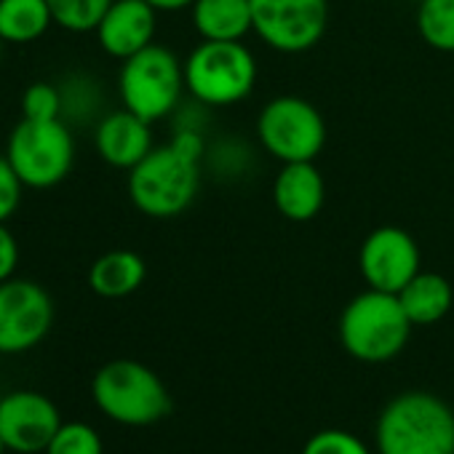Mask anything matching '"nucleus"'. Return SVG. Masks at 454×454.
Wrapping results in <instances>:
<instances>
[{
    "instance_id": "423d86ee",
    "label": "nucleus",
    "mask_w": 454,
    "mask_h": 454,
    "mask_svg": "<svg viewBox=\"0 0 454 454\" xmlns=\"http://www.w3.org/2000/svg\"><path fill=\"white\" fill-rule=\"evenodd\" d=\"M184 91V62L158 43H150L139 54L123 59L118 73L123 107L150 123L174 115Z\"/></svg>"
},
{
    "instance_id": "6ab92c4d",
    "label": "nucleus",
    "mask_w": 454,
    "mask_h": 454,
    "mask_svg": "<svg viewBox=\"0 0 454 454\" xmlns=\"http://www.w3.org/2000/svg\"><path fill=\"white\" fill-rule=\"evenodd\" d=\"M54 25L49 0H0V41L33 43Z\"/></svg>"
},
{
    "instance_id": "f8f14e48",
    "label": "nucleus",
    "mask_w": 454,
    "mask_h": 454,
    "mask_svg": "<svg viewBox=\"0 0 454 454\" xmlns=\"http://www.w3.org/2000/svg\"><path fill=\"white\" fill-rule=\"evenodd\" d=\"M59 427L62 414L57 403L38 390H14L0 398V438L9 451H46Z\"/></svg>"
},
{
    "instance_id": "20e7f679",
    "label": "nucleus",
    "mask_w": 454,
    "mask_h": 454,
    "mask_svg": "<svg viewBox=\"0 0 454 454\" xmlns=\"http://www.w3.org/2000/svg\"><path fill=\"white\" fill-rule=\"evenodd\" d=\"M91 395L105 417L129 427L155 425L171 411V395L163 380L131 358L105 364L91 380Z\"/></svg>"
},
{
    "instance_id": "a211bd4d",
    "label": "nucleus",
    "mask_w": 454,
    "mask_h": 454,
    "mask_svg": "<svg viewBox=\"0 0 454 454\" xmlns=\"http://www.w3.org/2000/svg\"><path fill=\"white\" fill-rule=\"evenodd\" d=\"M398 302L406 318L411 321V326H433L441 318H446V313L451 310L454 292H451V284L441 273L419 270L398 292Z\"/></svg>"
},
{
    "instance_id": "f3484780",
    "label": "nucleus",
    "mask_w": 454,
    "mask_h": 454,
    "mask_svg": "<svg viewBox=\"0 0 454 454\" xmlns=\"http://www.w3.org/2000/svg\"><path fill=\"white\" fill-rule=\"evenodd\" d=\"M147 278L145 260L131 249H113L89 268V286L102 300H123L134 294Z\"/></svg>"
},
{
    "instance_id": "412c9836",
    "label": "nucleus",
    "mask_w": 454,
    "mask_h": 454,
    "mask_svg": "<svg viewBox=\"0 0 454 454\" xmlns=\"http://www.w3.org/2000/svg\"><path fill=\"white\" fill-rule=\"evenodd\" d=\"M113 0H49L54 25L67 33H94Z\"/></svg>"
},
{
    "instance_id": "4468645a",
    "label": "nucleus",
    "mask_w": 454,
    "mask_h": 454,
    "mask_svg": "<svg viewBox=\"0 0 454 454\" xmlns=\"http://www.w3.org/2000/svg\"><path fill=\"white\" fill-rule=\"evenodd\" d=\"M150 126H153L150 121L139 118L126 107L113 110L97 123L94 147L107 166L131 171L155 147Z\"/></svg>"
},
{
    "instance_id": "4be33fe9",
    "label": "nucleus",
    "mask_w": 454,
    "mask_h": 454,
    "mask_svg": "<svg viewBox=\"0 0 454 454\" xmlns=\"http://www.w3.org/2000/svg\"><path fill=\"white\" fill-rule=\"evenodd\" d=\"M22 115L27 121H59L65 115L62 89L49 81H35L22 94Z\"/></svg>"
},
{
    "instance_id": "393cba45",
    "label": "nucleus",
    "mask_w": 454,
    "mask_h": 454,
    "mask_svg": "<svg viewBox=\"0 0 454 454\" xmlns=\"http://www.w3.org/2000/svg\"><path fill=\"white\" fill-rule=\"evenodd\" d=\"M22 190L25 182L14 171L12 160L6 155H0V222H9L17 214L22 203Z\"/></svg>"
},
{
    "instance_id": "f03ea898",
    "label": "nucleus",
    "mask_w": 454,
    "mask_h": 454,
    "mask_svg": "<svg viewBox=\"0 0 454 454\" xmlns=\"http://www.w3.org/2000/svg\"><path fill=\"white\" fill-rule=\"evenodd\" d=\"M257 57L244 41H200L184 59V89L203 107H233L257 86Z\"/></svg>"
},
{
    "instance_id": "0eeeda50",
    "label": "nucleus",
    "mask_w": 454,
    "mask_h": 454,
    "mask_svg": "<svg viewBox=\"0 0 454 454\" xmlns=\"http://www.w3.org/2000/svg\"><path fill=\"white\" fill-rule=\"evenodd\" d=\"M6 158L14 171L33 190H49L67 179L75 163V139L67 123L59 121H27L14 126Z\"/></svg>"
},
{
    "instance_id": "9b49d317",
    "label": "nucleus",
    "mask_w": 454,
    "mask_h": 454,
    "mask_svg": "<svg viewBox=\"0 0 454 454\" xmlns=\"http://www.w3.org/2000/svg\"><path fill=\"white\" fill-rule=\"evenodd\" d=\"M419 247L403 227L382 224L358 249V270L369 289L398 294L419 273Z\"/></svg>"
},
{
    "instance_id": "ddd939ff",
    "label": "nucleus",
    "mask_w": 454,
    "mask_h": 454,
    "mask_svg": "<svg viewBox=\"0 0 454 454\" xmlns=\"http://www.w3.org/2000/svg\"><path fill=\"white\" fill-rule=\"evenodd\" d=\"M158 30V12L147 0H113L97 25V41L105 54L115 59H129L147 49Z\"/></svg>"
},
{
    "instance_id": "a878e982",
    "label": "nucleus",
    "mask_w": 454,
    "mask_h": 454,
    "mask_svg": "<svg viewBox=\"0 0 454 454\" xmlns=\"http://www.w3.org/2000/svg\"><path fill=\"white\" fill-rule=\"evenodd\" d=\"M20 265V244L6 222H0V284L14 278Z\"/></svg>"
},
{
    "instance_id": "cd10ccee",
    "label": "nucleus",
    "mask_w": 454,
    "mask_h": 454,
    "mask_svg": "<svg viewBox=\"0 0 454 454\" xmlns=\"http://www.w3.org/2000/svg\"><path fill=\"white\" fill-rule=\"evenodd\" d=\"M9 449H6V443H4V438H0V454H6Z\"/></svg>"
},
{
    "instance_id": "bb28decb",
    "label": "nucleus",
    "mask_w": 454,
    "mask_h": 454,
    "mask_svg": "<svg viewBox=\"0 0 454 454\" xmlns=\"http://www.w3.org/2000/svg\"><path fill=\"white\" fill-rule=\"evenodd\" d=\"M147 4L158 14H174V12H187L195 4V0H147Z\"/></svg>"
},
{
    "instance_id": "6e6552de",
    "label": "nucleus",
    "mask_w": 454,
    "mask_h": 454,
    "mask_svg": "<svg viewBox=\"0 0 454 454\" xmlns=\"http://www.w3.org/2000/svg\"><path fill=\"white\" fill-rule=\"evenodd\" d=\"M257 139L278 163L316 160L326 147V121L313 102L284 94L260 110Z\"/></svg>"
},
{
    "instance_id": "5701e85b",
    "label": "nucleus",
    "mask_w": 454,
    "mask_h": 454,
    "mask_svg": "<svg viewBox=\"0 0 454 454\" xmlns=\"http://www.w3.org/2000/svg\"><path fill=\"white\" fill-rule=\"evenodd\" d=\"M46 454H105L99 433L86 422H62Z\"/></svg>"
},
{
    "instance_id": "b1692460",
    "label": "nucleus",
    "mask_w": 454,
    "mask_h": 454,
    "mask_svg": "<svg viewBox=\"0 0 454 454\" xmlns=\"http://www.w3.org/2000/svg\"><path fill=\"white\" fill-rule=\"evenodd\" d=\"M302 454H369V449L353 433H345V430H321V433H316L305 443Z\"/></svg>"
},
{
    "instance_id": "9d476101",
    "label": "nucleus",
    "mask_w": 454,
    "mask_h": 454,
    "mask_svg": "<svg viewBox=\"0 0 454 454\" xmlns=\"http://www.w3.org/2000/svg\"><path fill=\"white\" fill-rule=\"evenodd\" d=\"M54 324L51 294L30 278L0 284V353H27L46 340Z\"/></svg>"
},
{
    "instance_id": "7ed1b4c3",
    "label": "nucleus",
    "mask_w": 454,
    "mask_h": 454,
    "mask_svg": "<svg viewBox=\"0 0 454 454\" xmlns=\"http://www.w3.org/2000/svg\"><path fill=\"white\" fill-rule=\"evenodd\" d=\"M411 334V321L406 318L398 294L366 289L353 297L340 316V342L342 348L364 364H385L395 358Z\"/></svg>"
},
{
    "instance_id": "1a4fd4ad",
    "label": "nucleus",
    "mask_w": 454,
    "mask_h": 454,
    "mask_svg": "<svg viewBox=\"0 0 454 454\" xmlns=\"http://www.w3.org/2000/svg\"><path fill=\"white\" fill-rule=\"evenodd\" d=\"M254 35L278 54H305L329 27V0H252Z\"/></svg>"
},
{
    "instance_id": "aec40b11",
    "label": "nucleus",
    "mask_w": 454,
    "mask_h": 454,
    "mask_svg": "<svg viewBox=\"0 0 454 454\" xmlns=\"http://www.w3.org/2000/svg\"><path fill=\"white\" fill-rule=\"evenodd\" d=\"M417 33L441 54H454V0H417Z\"/></svg>"
},
{
    "instance_id": "39448f33",
    "label": "nucleus",
    "mask_w": 454,
    "mask_h": 454,
    "mask_svg": "<svg viewBox=\"0 0 454 454\" xmlns=\"http://www.w3.org/2000/svg\"><path fill=\"white\" fill-rule=\"evenodd\" d=\"M200 187V163L171 145L153 147L129 171V198L153 219H174L190 208Z\"/></svg>"
},
{
    "instance_id": "f257e3e1",
    "label": "nucleus",
    "mask_w": 454,
    "mask_h": 454,
    "mask_svg": "<svg viewBox=\"0 0 454 454\" xmlns=\"http://www.w3.org/2000/svg\"><path fill=\"white\" fill-rule=\"evenodd\" d=\"M380 454H454V411L433 393L395 395L377 419Z\"/></svg>"
},
{
    "instance_id": "c85d7f7f",
    "label": "nucleus",
    "mask_w": 454,
    "mask_h": 454,
    "mask_svg": "<svg viewBox=\"0 0 454 454\" xmlns=\"http://www.w3.org/2000/svg\"><path fill=\"white\" fill-rule=\"evenodd\" d=\"M0 51H4V41H0Z\"/></svg>"
},
{
    "instance_id": "dca6fc26",
    "label": "nucleus",
    "mask_w": 454,
    "mask_h": 454,
    "mask_svg": "<svg viewBox=\"0 0 454 454\" xmlns=\"http://www.w3.org/2000/svg\"><path fill=\"white\" fill-rule=\"evenodd\" d=\"M190 22L200 41H244L254 33L252 0H195Z\"/></svg>"
},
{
    "instance_id": "2eb2a0df",
    "label": "nucleus",
    "mask_w": 454,
    "mask_h": 454,
    "mask_svg": "<svg viewBox=\"0 0 454 454\" xmlns=\"http://www.w3.org/2000/svg\"><path fill=\"white\" fill-rule=\"evenodd\" d=\"M273 206L289 222H310L321 214L326 200L324 174L316 160L284 163L273 179Z\"/></svg>"
}]
</instances>
